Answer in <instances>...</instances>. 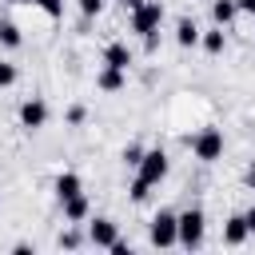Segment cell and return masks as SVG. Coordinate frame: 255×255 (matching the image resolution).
Returning <instances> with one entry per match:
<instances>
[{"label":"cell","mask_w":255,"mask_h":255,"mask_svg":"<svg viewBox=\"0 0 255 255\" xmlns=\"http://www.w3.org/2000/svg\"><path fill=\"white\" fill-rule=\"evenodd\" d=\"M203 235H207L203 207H187V211L175 215V247H183V251H199V247H203Z\"/></svg>","instance_id":"obj_1"},{"label":"cell","mask_w":255,"mask_h":255,"mask_svg":"<svg viewBox=\"0 0 255 255\" xmlns=\"http://www.w3.org/2000/svg\"><path fill=\"white\" fill-rule=\"evenodd\" d=\"M120 4H124V8H128V12H131V8H139V4H143V0H120Z\"/></svg>","instance_id":"obj_30"},{"label":"cell","mask_w":255,"mask_h":255,"mask_svg":"<svg viewBox=\"0 0 255 255\" xmlns=\"http://www.w3.org/2000/svg\"><path fill=\"white\" fill-rule=\"evenodd\" d=\"M175 44H179V48H195V44H199V24H195L191 16H179V20H175Z\"/></svg>","instance_id":"obj_12"},{"label":"cell","mask_w":255,"mask_h":255,"mask_svg":"<svg viewBox=\"0 0 255 255\" xmlns=\"http://www.w3.org/2000/svg\"><path fill=\"white\" fill-rule=\"evenodd\" d=\"M64 120H68V124H72V128H80V124H84V120H88V108H84V104H72V108H68V112H64Z\"/></svg>","instance_id":"obj_20"},{"label":"cell","mask_w":255,"mask_h":255,"mask_svg":"<svg viewBox=\"0 0 255 255\" xmlns=\"http://www.w3.org/2000/svg\"><path fill=\"white\" fill-rule=\"evenodd\" d=\"M60 211H64V223H88L92 203H88V195H84V191H76V195L60 199Z\"/></svg>","instance_id":"obj_8"},{"label":"cell","mask_w":255,"mask_h":255,"mask_svg":"<svg viewBox=\"0 0 255 255\" xmlns=\"http://www.w3.org/2000/svg\"><path fill=\"white\" fill-rule=\"evenodd\" d=\"M163 16H167L163 0H143L139 8H131V12H128V20H131V32H135V36H147V32H155V28L163 24Z\"/></svg>","instance_id":"obj_3"},{"label":"cell","mask_w":255,"mask_h":255,"mask_svg":"<svg viewBox=\"0 0 255 255\" xmlns=\"http://www.w3.org/2000/svg\"><path fill=\"white\" fill-rule=\"evenodd\" d=\"M44 124H48V104H44L40 96L24 100V104H20V128H24V131H40Z\"/></svg>","instance_id":"obj_7"},{"label":"cell","mask_w":255,"mask_h":255,"mask_svg":"<svg viewBox=\"0 0 255 255\" xmlns=\"http://www.w3.org/2000/svg\"><path fill=\"white\" fill-rule=\"evenodd\" d=\"M8 4H28V0H8Z\"/></svg>","instance_id":"obj_31"},{"label":"cell","mask_w":255,"mask_h":255,"mask_svg":"<svg viewBox=\"0 0 255 255\" xmlns=\"http://www.w3.org/2000/svg\"><path fill=\"white\" fill-rule=\"evenodd\" d=\"M243 219H247V231H251V235H255V203H251V207H247V211H243Z\"/></svg>","instance_id":"obj_28"},{"label":"cell","mask_w":255,"mask_h":255,"mask_svg":"<svg viewBox=\"0 0 255 255\" xmlns=\"http://www.w3.org/2000/svg\"><path fill=\"white\" fill-rule=\"evenodd\" d=\"M235 4H239V16H243V12H247V16H255V0H235Z\"/></svg>","instance_id":"obj_27"},{"label":"cell","mask_w":255,"mask_h":255,"mask_svg":"<svg viewBox=\"0 0 255 255\" xmlns=\"http://www.w3.org/2000/svg\"><path fill=\"white\" fill-rule=\"evenodd\" d=\"M84 235H88L92 247H104V251H108V247L120 239V223L108 219V215H88V231H84Z\"/></svg>","instance_id":"obj_6"},{"label":"cell","mask_w":255,"mask_h":255,"mask_svg":"<svg viewBox=\"0 0 255 255\" xmlns=\"http://www.w3.org/2000/svg\"><path fill=\"white\" fill-rule=\"evenodd\" d=\"M28 4H36L48 20H64V0H28Z\"/></svg>","instance_id":"obj_18"},{"label":"cell","mask_w":255,"mask_h":255,"mask_svg":"<svg viewBox=\"0 0 255 255\" xmlns=\"http://www.w3.org/2000/svg\"><path fill=\"white\" fill-rule=\"evenodd\" d=\"M52 191H56V203H60V199H68V195L84 191V179H80L76 171H60V175H56V183H52Z\"/></svg>","instance_id":"obj_13"},{"label":"cell","mask_w":255,"mask_h":255,"mask_svg":"<svg viewBox=\"0 0 255 255\" xmlns=\"http://www.w3.org/2000/svg\"><path fill=\"white\" fill-rule=\"evenodd\" d=\"M128 195H131V203H143V199L151 195V187H147L143 179H131V187H128Z\"/></svg>","instance_id":"obj_22"},{"label":"cell","mask_w":255,"mask_h":255,"mask_svg":"<svg viewBox=\"0 0 255 255\" xmlns=\"http://www.w3.org/2000/svg\"><path fill=\"white\" fill-rule=\"evenodd\" d=\"M167 167H171L167 151H163V147H151V151H143V159H139V167H135V179H143L147 187H159V183L167 179Z\"/></svg>","instance_id":"obj_4"},{"label":"cell","mask_w":255,"mask_h":255,"mask_svg":"<svg viewBox=\"0 0 255 255\" xmlns=\"http://www.w3.org/2000/svg\"><path fill=\"white\" fill-rule=\"evenodd\" d=\"M247 235H251V231H247L243 211H239V215H227V223H223V243H227V247H243Z\"/></svg>","instance_id":"obj_10"},{"label":"cell","mask_w":255,"mask_h":255,"mask_svg":"<svg viewBox=\"0 0 255 255\" xmlns=\"http://www.w3.org/2000/svg\"><path fill=\"white\" fill-rule=\"evenodd\" d=\"M16 80H20V68L12 60H0V88H12Z\"/></svg>","instance_id":"obj_19"},{"label":"cell","mask_w":255,"mask_h":255,"mask_svg":"<svg viewBox=\"0 0 255 255\" xmlns=\"http://www.w3.org/2000/svg\"><path fill=\"white\" fill-rule=\"evenodd\" d=\"M139 159H143V147L139 143H128L124 147V167H139Z\"/></svg>","instance_id":"obj_21"},{"label":"cell","mask_w":255,"mask_h":255,"mask_svg":"<svg viewBox=\"0 0 255 255\" xmlns=\"http://www.w3.org/2000/svg\"><path fill=\"white\" fill-rule=\"evenodd\" d=\"M24 44V32H20V24L16 20H0V48H20Z\"/></svg>","instance_id":"obj_17"},{"label":"cell","mask_w":255,"mask_h":255,"mask_svg":"<svg viewBox=\"0 0 255 255\" xmlns=\"http://www.w3.org/2000/svg\"><path fill=\"white\" fill-rule=\"evenodd\" d=\"M187 147H191V155L199 163H215V159H223V131L219 128H199L187 139Z\"/></svg>","instance_id":"obj_2"},{"label":"cell","mask_w":255,"mask_h":255,"mask_svg":"<svg viewBox=\"0 0 255 255\" xmlns=\"http://www.w3.org/2000/svg\"><path fill=\"white\" fill-rule=\"evenodd\" d=\"M96 88H100V92H124V88H128V72L104 64V68L96 72Z\"/></svg>","instance_id":"obj_9"},{"label":"cell","mask_w":255,"mask_h":255,"mask_svg":"<svg viewBox=\"0 0 255 255\" xmlns=\"http://www.w3.org/2000/svg\"><path fill=\"white\" fill-rule=\"evenodd\" d=\"M108 251H112V255H131V243H124V239H116V243H112Z\"/></svg>","instance_id":"obj_25"},{"label":"cell","mask_w":255,"mask_h":255,"mask_svg":"<svg viewBox=\"0 0 255 255\" xmlns=\"http://www.w3.org/2000/svg\"><path fill=\"white\" fill-rule=\"evenodd\" d=\"M76 4H80L84 20H92V16H100V12H104V0H76Z\"/></svg>","instance_id":"obj_23"},{"label":"cell","mask_w":255,"mask_h":255,"mask_svg":"<svg viewBox=\"0 0 255 255\" xmlns=\"http://www.w3.org/2000/svg\"><path fill=\"white\" fill-rule=\"evenodd\" d=\"M12 251H16V255H32L36 247H32V243H12Z\"/></svg>","instance_id":"obj_29"},{"label":"cell","mask_w":255,"mask_h":255,"mask_svg":"<svg viewBox=\"0 0 255 255\" xmlns=\"http://www.w3.org/2000/svg\"><path fill=\"white\" fill-rule=\"evenodd\" d=\"M147 243L151 247H175V211H155L147 223Z\"/></svg>","instance_id":"obj_5"},{"label":"cell","mask_w":255,"mask_h":255,"mask_svg":"<svg viewBox=\"0 0 255 255\" xmlns=\"http://www.w3.org/2000/svg\"><path fill=\"white\" fill-rule=\"evenodd\" d=\"M235 16H239V4H235V0H211V20H215L219 28L235 24Z\"/></svg>","instance_id":"obj_15"},{"label":"cell","mask_w":255,"mask_h":255,"mask_svg":"<svg viewBox=\"0 0 255 255\" xmlns=\"http://www.w3.org/2000/svg\"><path fill=\"white\" fill-rule=\"evenodd\" d=\"M243 187H251V191H255V163H247V167H243Z\"/></svg>","instance_id":"obj_26"},{"label":"cell","mask_w":255,"mask_h":255,"mask_svg":"<svg viewBox=\"0 0 255 255\" xmlns=\"http://www.w3.org/2000/svg\"><path fill=\"white\" fill-rule=\"evenodd\" d=\"M84 243H88V235L80 231V223H68V227L60 231V239H56L60 251H76V247H84Z\"/></svg>","instance_id":"obj_16"},{"label":"cell","mask_w":255,"mask_h":255,"mask_svg":"<svg viewBox=\"0 0 255 255\" xmlns=\"http://www.w3.org/2000/svg\"><path fill=\"white\" fill-rule=\"evenodd\" d=\"M131 60H135V52H131L124 40H112V44L104 48V64H112V68H124V72H128Z\"/></svg>","instance_id":"obj_11"},{"label":"cell","mask_w":255,"mask_h":255,"mask_svg":"<svg viewBox=\"0 0 255 255\" xmlns=\"http://www.w3.org/2000/svg\"><path fill=\"white\" fill-rule=\"evenodd\" d=\"M199 48L203 52H211V56H223V48H227V32L215 24L211 32H199Z\"/></svg>","instance_id":"obj_14"},{"label":"cell","mask_w":255,"mask_h":255,"mask_svg":"<svg viewBox=\"0 0 255 255\" xmlns=\"http://www.w3.org/2000/svg\"><path fill=\"white\" fill-rule=\"evenodd\" d=\"M155 48H159V28H155V32H147V36H143V52H155Z\"/></svg>","instance_id":"obj_24"}]
</instances>
